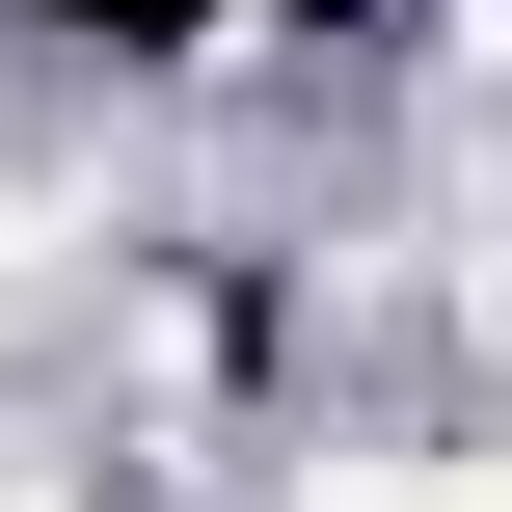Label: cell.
I'll use <instances>...</instances> for the list:
<instances>
[{
  "label": "cell",
  "mask_w": 512,
  "mask_h": 512,
  "mask_svg": "<svg viewBox=\"0 0 512 512\" xmlns=\"http://www.w3.org/2000/svg\"><path fill=\"white\" fill-rule=\"evenodd\" d=\"M297 512H459V459H324Z\"/></svg>",
  "instance_id": "obj_1"
}]
</instances>
